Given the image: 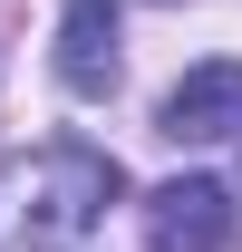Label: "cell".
<instances>
[{
	"label": "cell",
	"mask_w": 242,
	"mask_h": 252,
	"mask_svg": "<svg viewBox=\"0 0 242 252\" xmlns=\"http://www.w3.org/2000/svg\"><path fill=\"white\" fill-rule=\"evenodd\" d=\"M117 156L97 146H30L0 165V252H78L117 204Z\"/></svg>",
	"instance_id": "1"
},
{
	"label": "cell",
	"mask_w": 242,
	"mask_h": 252,
	"mask_svg": "<svg viewBox=\"0 0 242 252\" xmlns=\"http://www.w3.org/2000/svg\"><path fill=\"white\" fill-rule=\"evenodd\" d=\"M242 233V204L223 175H175L146 194V252H223Z\"/></svg>",
	"instance_id": "2"
},
{
	"label": "cell",
	"mask_w": 242,
	"mask_h": 252,
	"mask_svg": "<svg viewBox=\"0 0 242 252\" xmlns=\"http://www.w3.org/2000/svg\"><path fill=\"white\" fill-rule=\"evenodd\" d=\"M155 136H175V146H223V136H242V59L184 68L175 88H165V107H155Z\"/></svg>",
	"instance_id": "3"
},
{
	"label": "cell",
	"mask_w": 242,
	"mask_h": 252,
	"mask_svg": "<svg viewBox=\"0 0 242 252\" xmlns=\"http://www.w3.org/2000/svg\"><path fill=\"white\" fill-rule=\"evenodd\" d=\"M59 88L68 97L117 88V0H68L59 10Z\"/></svg>",
	"instance_id": "4"
}]
</instances>
